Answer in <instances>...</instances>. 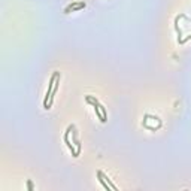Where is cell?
Returning a JSON list of instances; mask_svg holds the SVG:
<instances>
[{
	"mask_svg": "<svg viewBox=\"0 0 191 191\" xmlns=\"http://www.w3.org/2000/svg\"><path fill=\"white\" fill-rule=\"evenodd\" d=\"M58 76H61L60 72H54L52 76L50 79V84H48V90H46V94H45V99H43V108L45 109H50V99H51V94H52V90H54V85H56V81Z\"/></svg>",
	"mask_w": 191,
	"mask_h": 191,
	"instance_id": "1",
	"label": "cell"
},
{
	"mask_svg": "<svg viewBox=\"0 0 191 191\" xmlns=\"http://www.w3.org/2000/svg\"><path fill=\"white\" fill-rule=\"evenodd\" d=\"M72 129H73V124H70L67 127V130H66V133H64V142H66V145H67V148L70 149V152H72V155L73 157H79V154H78V151L73 148V145H72V142H70V139H69V133L72 131Z\"/></svg>",
	"mask_w": 191,
	"mask_h": 191,
	"instance_id": "2",
	"label": "cell"
},
{
	"mask_svg": "<svg viewBox=\"0 0 191 191\" xmlns=\"http://www.w3.org/2000/svg\"><path fill=\"white\" fill-rule=\"evenodd\" d=\"M85 2H72L66 9H64V13H70V12H75V11H79L82 8H85Z\"/></svg>",
	"mask_w": 191,
	"mask_h": 191,
	"instance_id": "3",
	"label": "cell"
},
{
	"mask_svg": "<svg viewBox=\"0 0 191 191\" xmlns=\"http://www.w3.org/2000/svg\"><path fill=\"white\" fill-rule=\"evenodd\" d=\"M97 178H99V182L103 185V188H105V190H108V191L112 190L111 185L108 184V182H106V179L103 178V172H102V170H97Z\"/></svg>",
	"mask_w": 191,
	"mask_h": 191,
	"instance_id": "4",
	"label": "cell"
},
{
	"mask_svg": "<svg viewBox=\"0 0 191 191\" xmlns=\"http://www.w3.org/2000/svg\"><path fill=\"white\" fill-rule=\"evenodd\" d=\"M73 142L75 145H76V151H78V154L81 152V142L78 139V133H76V130H75V125H73Z\"/></svg>",
	"mask_w": 191,
	"mask_h": 191,
	"instance_id": "5",
	"label": "cell"
},
{
	"mask_svg": "<svg viewBox=\"0 0 191 191\" xmlns=\"http://www.w3.org/2000/svg\"><path fill=\"white\" fill-rule=\"evenodd\" d=\"M27 188H29V190H30V191H33V190H34V187H33V184H31V181H30V179L27 181Z\"/></svg>",
	"mask_w": 191,
	"mask_h": 191,
	"instance_id": "6",
	"label": "cell"
}]
</instances>
